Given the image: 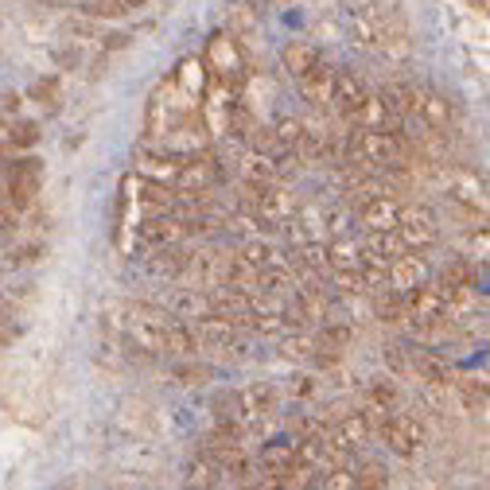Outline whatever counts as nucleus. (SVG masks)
I'll use <instances>...</instances> for the list:
<instances>
[{
  "instance_id": "16",
  "label": "nucleus",
  "mask_w": 490,
  "mask_h": 490,
  "mask_svg": "<svg viewBox=\"0 0 490 490\" xmlns=\"http://www.w3.org/2000/svg\"><path fill=\"white\" fill-rule=\"evenodd\" d=\"M323 253H327V269L331 272H355L358 261H362V245L350 238V234H335Z\"/></svg>"
},
{
  "instance_id": "31",
  "label": "nucleus",
  "mask_w": 490,
  "mask_h": 490,
  "mask_svg": "<svg viewBox=\"0 0 490 490\" xmlns=\"http://www.w3.org/2000/svg\"><path fill=\"white\" fill-rule=\"evenodd\" d=\"M16 117H8V113H0V144H8V125H12ZM12 149V144H8Z\"/></svg>"
},
{
  "instance_id": "9",
  "label": "nucleus",
  "mask_w": 490,
  "mask_h": 490,
  "mask_svg": "<svg viewBox=\"0 0 490 490\" xmlns=\"http://www.w3.org/2000/svg\"><path fill=\"white\" fill-rule=\"evenodd\" d=\"M350 125L355 129H378V133H405V117L386 102V94H370L358 105V113L350 117Z\"/></svg>"
},
{
  "instance_id": "28",
  "label": "nucleus",
  "mask_w": 490,
  "mask_h": 490,
  "mask_svg": "<svg viewBox=\"0 0 490 490\" xmlns=\"http://www.w3.org/2000/svg\"><path fill=\"white\" fill-rule=\"evenodd\" d=\"M86 12L102 16V19H121V16H129V8L121 0H86Z\"/></svg>"
},
{
  "instance_id": "18",
  "label": "nucleus",
  "mask_w": 490,
  "mask_h": 490,
  "mask_svg": "<svg viewBox=\"0 0 490 490\" xmlns=\"http://www.w3.org/2000/svg\"><path fill=\"white\" fill-rule=\"evenodd\" d=\"M409 370H413L417 381H425L428 389H448V386H452V381H448V366L436 355H428V350H413V355H409Z\"/></svg>"
},
{
  "instance_id": "25",
  "label": "nucleus",
  "mask_w": 490,
  "mask_h": 490,
  "mask_svg": "<svg viewBox=\"0 0 490 490\" xmlns=\"http://www.w3.org/2000/svg\"><path fill=\"white\" fill-rule=\"evenodd\" d=\"M172 378L180 381V386H207L211 381V366H203V362H191V358H172Z\"/></svg>"
},
{
  "instance_id": "3",
  "label": "nucleus",
  "mask_w": 490,
  "mask_h": 490,
  "mask_svg": "<svg viewBox=\"0 0 490 490\" xmlns=\"http://www.w3.org/2000/svg\"><path fill=\"white\" fill-rule=\"evenodd\" d=\"M39 183H43V164L35 156H12V160L0 168V195L12 203L16 211H27L39 195Z\"/></svg>"
},
{
  "instance_id": "24",
  "label": "nucleus",
  "mask_w": 490,
  "mask_h": 490,
  "mask_svg": "<svg viewBox=\"0 0 490 490\" xmlns=\"http://www.w3.org/2000/svg\"><path fill=\"white\" fill-rule=\"evenodd\" d=\"M366 397H370V413H389V409H397V386H394V381H389V378H374V381H370V386H366Z\"/></svg>"
},
{
  "instance_id": "4",
  "label": "nucleus",
  "mask_w": 490,
  "mask_h": 490,
  "mask_svg": "<svg viewBox=\"0 0 490 490\" xmlns=\"http://www.w3.org/2000/svg\"><path fill=\"white\" fill-rule=\"evenodd\" d=\"M409 117H417V121L425 125V129H433V133H452L456 121H459V110H456V102L444 90H433V86H413V94H409Z\"/></svg>"
},
{
  "instance_id": "7",
  "label": "nucleus",
  "mask_w": 490,
  "mask_h": 490,
  "mask_svg": "<svg viewBox=\"0 0 490 490\" xmlns=\"http://www.w3.org/2000/svg\"><path fill=\"white\" fill-rule=\"evenodd\" d=\"M136 238L149 245V249H164V245H183V241L191 238V222L180 218V214H172V211H160V214H152V218L141 222Z\"/></svg>"
},
{
  "instance_id": "29",
  "label": "nucleus",
  "mask_w": 490,
  "mask_h": 490,
  "mask_svg": "<svg viewBox=\"0 0 490 490\" xmlns=\"http://www.w3.org/2000/svg\"><path fill=\"white\" fill-rule=\"evenodd\" d=\"M32 97L39 105H47V110H58V82L55 78H39V82L32 86Z\"/></svg>"
},
{
  "instance_id": "1",
  "label": "nucleus",
  "mask_w": 490,
  "mask_h": 490,
  "mask_svg": "<svg viewBox=\"0 0 490 490\" xmlns=\"http://www.w3.org/2000/svg\"><path fill=\"white\" fill-rule=\"evenodd\" d=\"M350 19H355V35L366 51L397 58V63L409 58V24L394 0H362Z\"/></svg>"
},
{
  "instance_id": "6",
  "label": "nucleus",
  "mask_w": 490,
  "mask_h": 490,
  "mask_svg": "<svg viewBox=\"0 0 490 490\" xmlns=\"http://www.w3.org/2000/svg\"><path fill=\"white\" fill-rule=\"evenodd\" d=\"M397 238L405 241V249H428V245L440 241V218L433 207L417 203V207H405L401 203V214H397Z\"/></svg>"
},
{
  "instance_id": "17",
  "label": "nucleus",
  "mask_w": 490,
  "mask_h": 490,
  "mask_svg": "<svg viewBox=\"0 0 490 490\" xmlns=\"http://www.w3.org/2000/svg\"><path fill=\"white\" fill-rule=\"evenodd\" d=\"M226 27H230V39H238L241 47H249L253 39H257V32H261V16L253 12L249 4H230L226 8Z\"/></svg>"
},
{
  "instance_id": "20",
  "label": "nucleus",
  "mask_w": 490,
  "mask_h": 490,
  "mask_svg": "<svg viewBox=\"0 0 490 490\" xmlns=\"http://www.w3.org/2000/svg\"><path fill=\"white\" fill-rule=\"evenodd\" d=\"M280 63H284V71H288L292 78H300V74H308L311 66L319 63V51L311 43H303V39H292V43L280 51Z\"/></svg>"
},
{
  "instance_id": "12",
  "label": "nucleus",
  "mask_w": 490,
  "mask_h": 490,
  "mask_svg": "<svg viewBox=\"0 0 490 490\" xmlns=\"http://www.w3.org/2000/svg\"><path fill=\"white\" fill-rule=\"evenodd\" d=\"M448 195H452L459 207H467L471 214L486 211V183H483V175L471 172V168H452V172H448Z\"/></svg>"
},
{
  "instance_id": "10",
  "label": "nucleus",
  "mask_w": 490,
  "mask_h": 490,
  "mask_svg": "<svg viewBox=\"0 0 490 490\" xmlns=\"http://www.w3.org/2000/svg\"><path fill=\"white\" fill-rule=\"evenodd\" d=\"M370 97L366 90V82L355 74V71H335V82H331V102H327V110L331 113H339L342 121H350V117L358 113V105Z\"/></svg>"
},
{
  "instance_id": "5",
  "label": "nucleus",
  "mask_w": 490,
  "mask_h": 490,
  "mask_svg": "<svg viewBox=\"0 0 490 490\" xmlns=\"http://www.w3.org/2000/svg\"><path fill=\"white\" fill-rule=\"evenodd\" d=\"M381 440L389 444V452H397L401 459H417L425 452V425L413 417V413H401V409H389L381 413V425H378Z\"/></svg>"
},
{
  "instance_id": "8",
  "label": "nucleus",
  "mask_w": 490,
  "mask_h": 490,
  "mask_svg": "<svg viewBox=\"0 0 490 490\" xmlns=\"http://www.w3.org/2000/svg\"><path fill=\"white\" fill-rule=\"evenodd\" d=\"M133 168L152 183H168L175 188L180 180V168H183V152H172V149H156V144H144L141 152L133 156Z\"/></svg>"
},
{
  "instance_id": "2",
  "label": "nucleus",
  "mask_w": 490,
  "mask_h": 490,
  "mask_svg": "<svg viewBox=\"0 0 490 490\" xmlns=\"http://www.w3.org/2000/svg\"><path fill=\"white\" fill-rule=\"evenodd\" d=\"M195 347L207 350L211 358L218 362H238L241 350H245V339H241V327L222 316H199V323H195Z\"/></svg>"
},
{
  "instance_id": "15",
  "label": "nucleus",
  "mask_w": 490,
  "mask_h": 490,
  "mask_svg": "<svg viewBox=\"0 0 490 490\" xmlns=\"http://www.w3.org/2000/svg\"><path fill=\"white\" fill-rule=\"evenodd\" d=\"M195 350H199L195 347V327L168 316V323H164V358H195Z\"/></svg>"
},
{
  "instance_id": "22",
  "label": "nucleus",
  "mask_w": 490,
  "mask_h": 490,
  "mask_svg": "<svg viewBox=\"0 0 490 490\" xmlns=\"http://www.w3.org/2000/svg\"><path fill=\"white\" fill-rule=\"evenodd\" d=\"M234 257H238L241 264H249V269H257V272H261V269H272V264H284V261H280V253L272 249L269 241H257V238L245 241L241 249L234 253Z\"/></svg>"
},
{
  "instance_id": "30",
  "label": "nucleus",
  "mask_w": 490,
  "mask_h": 490,
  "mask_svg": "<svg viewBox=\"0 0 490 490\" xmlns=\"http://www.w3.org/2000/svg\"><path fill=\"white\" fill-rule=\"evenodd\" d=\"M284 355L288 358H316V335H292L284 342Z\"/></svg>"
},
{
  "instance_id": "13",
  "label": "nucleus",
  "mask_w": 490,
  "mask_h": 490,
  "mask_svg": "<svg viewBox=\"0 0 490 490\" xmlns=\"http://www.w3.org/2000/svg\"><path fill=\"white\" fill-rule=\"evenodd\" d=\"M296 82H300L303 97H308V102L316 105V110H327V102H331V82H335V66L323 63V58H319V63L311 66L308 74H300Z\"/></svg>"
},
{
  "instance_id": "19",
  "label": "nucleus",
  "mask_w": 490,
  "mask_h": 490,
  "mask_svg": "<svg viewBox=\"0 0 490 490\" xmlns=\"http://www.w3.org/2000/svg\"><path fill=\"white\" fill-rule=\"evenodd\" d=\"M191 253L180 249V245H164V249H156L149 261H144V269L152 272V277H183V269H188Z\"/></svg>"
},
{
  "instance_id": "32",
  "label": "nucleus",
  "mask_w": 490,
  "mask_h": 490,
  "mask_svg": "<svg viewBox=\"0 0 490 490\" xmlns=\"http://www.w3.org/2000/svg\"><path fill=\"white\" fill-rule=\"evenodd\" d=\"M121 4H125V8H129V12H136V8H141V4H144V0H121Z\"/></svg>"
},
{
  "instance_id": "11",
  "label": "nucleus",
  "mask_w": 490,
  "mask_h": 490,
  "mask_svg": "<svg viewBox=\"0 0 490 490\" xmlns=\"http://www.w3.org/2000/svg\"><path fill=\"white\" fill-rule=\"evenodd\" d=\"M397 214H401V199L389 191H378L370 195V199L358 203V226L366 234L374 230H394L397 226Z\"/></svg>"
},
{
  "instance_id": "26",
  "label": "nucleus",
  "mask_w": 490,
  "mask_h": 490,
  "mask_svg": "<svg viewBox=\"0 0 490 490\" xmlns=\"http://www.w3.org/2000/svg\"><path fill=\"white\" fill-rule=\"evenodd\" d=\"M8 144H12V152H27L39 144V125L35 121H12L8 125Z\"/></svg>"
},
{
  "instance_id": "21",
  "label": "nucleus",
  "mask_w": 490,
  "mask_h": 490,
  "mask_svg": "<svg viewBox=\"0 0 490 490\" xmlns=\"http://www.w3.org/2000/svg\"><path fill=\"white\" fill-rule=\"evenodd\" d=\"M374 292V316L381 323H405V300H401L397 288H389V284H378Z\"/></svg>"
},
{
  "instance_id": "23",
  "label": "nucleus",
  "mask_w": 490,
  "mask_h": 490,
  "mask_svg": "<svg viewBox=\"0 0 490 490\" xmlns=\"http://www.w3.org/2000/svg\"><path fill=\"white\" fill-rule=\"evenodd\" d=\"M188 483L191 486H222V463L214 456L203 452L199 459L188 463Z\"/></svg>"
},
{
  "instance_id": "27",
  "label": "nucleus",
  "mask_w": 490,
  "mask_h": 490,
  "mask_svg": "<svg viewBox=\"0 0 490 490\" xmlns=\"http://www.w3.org/2000/svg\"><path fill=\"white\" fill-rule=\"evenodd\" d=\"M378 486H389V471L381 463H362L355 471V490H378Z\"/></svg>"
},
{
  "instance_id": "14",
  "label": "nucleus",
  "mask_w": 490,
  "mask_h": 490,
  "mask_svg": "<svg viewBox=\"0 0 490 490\" xmlns=\"http://www.w3.org/2000/svg\"><path fill=\"white\" fill-rule=\"evenodd\" d=\"M440 288L444 292H475L479 284V264L471 257H448L444 269H440Z\"/></svg>"
}]
</instances>
